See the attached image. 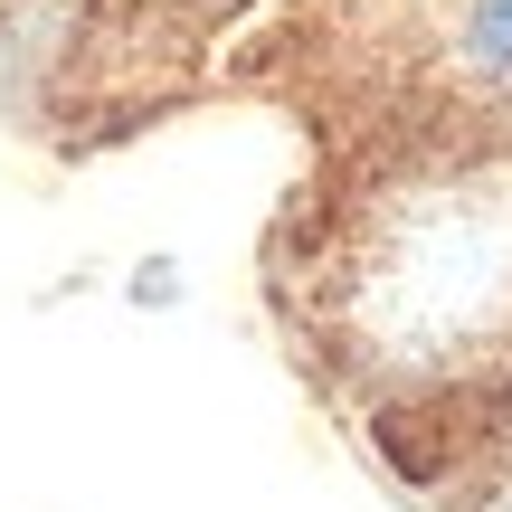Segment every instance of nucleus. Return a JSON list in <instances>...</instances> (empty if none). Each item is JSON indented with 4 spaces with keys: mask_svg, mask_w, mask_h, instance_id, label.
Instances as JSON below:
<instances>
[{
    "mask_svg": "<svg viewBox=\"0 0 512 512\" xmlns=\"http://www.w3.org/2000/svg\"><path fill=\"white\" fill-rule=\"evenodd\" d=\"M465 57H475L484 76H512V0H475V19H465Z\"/></svg>",
    "mask_w": 512,
    "mask_h": 512,
    "instance_id": "f257e3e1",
    "label": "nucleus"
}]
</instances>
